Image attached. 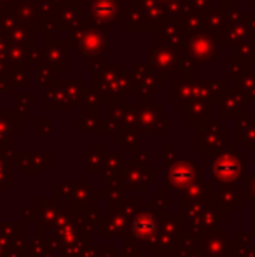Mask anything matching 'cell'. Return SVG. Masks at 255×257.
Returning <instances> with one entry per match:
<instances>
[{"label":"cell","instance_id":"obj_3","mask_svg":"<svg viewBox=\"0 0 255 257\" xmlns=\"http://www.w3.org/2000/svg\"><path fill=\"white\" fill-rule=\"evenodd\" d=\"M150 67H152V72H156V74H159L161 70H170L173 67V53H171V49L166 48V46L150 49Z\"/></svg>","mask_w":255,"mask_h":257},{"label":"cell","instance_id":"obj_6","mask_svg":"<svg viewBox=\"0 0 255 257\" xmlns=\"http://www.w3.org/2000/svg\"><path fill=\"white\" fill-rule=\"evenodd\" d=\"M0 2H9V0H0Z\"/></svg>","mask_w":255,"mask_h":257},{"label":"cell","instance_id":"obj_5","mask_svg":"<svg viewBox=\"0 0 255 257\" xmlns=\"http://www.w3.org/2000/svg\"><path fill=\"white\" fill-rule=\"evenodd\" d=\"M208 37H192V41H191V51L194 56H197V58H201V60H206V58H210V54H211V46H210V42L206 41Z\"/></svg>","mask_w":255,"mask_h":257},{"label":"cell","instance_id":"obj_4","mask_svg":"<svg viewBox=\"0 0 255 257\" xmlns=\"http://www.w3.org/2000/svg\"><path fill=\"white\" fill-rule=\"evenodd\" d=\"M46 51H48L49 61H51V68H55V70H65L68 67V54L63 42H55Z\"/></svg>","mask_w":255,"mask_h":257},{"label":"cell","instance_id":"obj_2","mask_svg":"<svg viewBox=\"0 0 255 257\" xmlns=\"http://www.w3.org/2000/svg\"><path fill=\"white\" fill-rule=\"evenodd\" d=\"M121 0H89L86 7V20L93 27H105L117 20Z\"/></svg>","mask_w":255,"mask_h":257},{"label":"cell","instance_id":"obj_1","mask_svg":"<svg viewBox=\"0 0 255 257\" xmlns=\"http://www.w3.org/2000/svg\"><path fill=\"white\" fill-rule=\"evenodd\" d=\"M74 42L79 53L91 61V58H100L107 48V35L93 25H84L74 34Z\"/></svg>","mask_w":255,"mask_h":257}]
</instances>
